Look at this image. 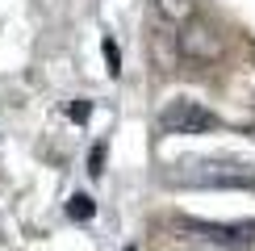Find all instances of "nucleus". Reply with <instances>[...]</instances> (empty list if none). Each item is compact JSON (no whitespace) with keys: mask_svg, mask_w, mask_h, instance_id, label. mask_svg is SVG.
<instances>
[{"mask_svg":"<svg viewBox=\"0 0 255 251\" xmlns=\"http://www.w3.org/2000/svg\"><path fill=\"white\" fill-rule=\"evenodd\" d=\"M163 180L172 188H255V163L193 155V159L172 163Z\"/></svg>","mask_w":255,"mask_h":251,"instance_id":"f257e3e1","label":"nucleus"},{"mask_svg":"<svg viewBox=\"0 0 255 251\" xmlns=\"http://www.w3.org/2000/svg\"><path fill=\"white\" fill-rule=\"evenodd\" d=\"M159 126H163V134H214L222 122L197 101H172L159 113Z\"/></svg>","mask_w":255,"mask_h":251,"instance_id":"7ed1b4c3","label":"nucleus"},{"mask_svg":"<svg viewBox=\"0 0 255 251\" xmlns=\"http://www.w3.org/2000/svg\"><path fill=\"white\" fill-rule=\"evenodd\" d=\"M92 214H97V201H92L88 193H76V197L67 201V218H76V222H88Z\"/></svg>","mask_w":255,"mask_h":251,"instance_id":"39448f33","label":"nucleus"},{"mask_svg":"<svg viewBox=\"0 0 255 251\" xmlns=\"http://www.w3.org/2000/svg\"><path fill=\"white\" fill-rule=\"evenodd\" d=\"M92 167H88V172L92 176H101V163H105V146H92V159H88Z\"/></svg>","mask_w":255,"mask_h":251,"instance_id":"6e6552de","label":"nucleus"},{"mask_svg":"<svg viewBox=\"0 0 255 251\" xmlns=\"http://www.w3.org/2000/svg\"><path fill=\"white\" fill-rule=\"evenodd\" d=\"M155 8H159V17H167L176 29H184L188 21H197V4L193 0H155Z\"/></svg>","mask_w":255,"mask_h":251,"instance_id":"20e7f679","label":"nucleus"},{"mask_svg":"<svg viewBox=\"0 0 255 251\" xmlns=\"http://www.w3.org/2000/svg\"><path fill=\"white\" fill-rule=\"evenodd\" d=\"M180 230H184V239H201V243L222 247V251H247V247H255V218H247V222H205V218H180Z\"/></svg>","mask_w":255,"mask_h":251,"instance_id":"f03ea898","label":"nucleus"},{"mask_svg":"<svg viewBox=\"0 0 255 251\" xmlns=\"http://www.w3.org/2000/svg\"><path fill=\"white\" fill-rule=\"evenodd\" d=\"M101 50H105V63H109V76H122V50H118V42L105 38Z\"/></svg>","mask_w":255,"mask_h":251,"instance_id":"423d86ee","label":"nucleus"},{"mask_svg":"<svg viewBox=\"0 0 255 251\" xmlns=\"http://www.w3.org/2000/svg\"><path fill=\"white\" fill-rule=\"evenodd\" d=\"M67 118H71V122H88V101H76V105L67 109Z\"/></svg>","mask_w":255,"mask_h":251,"instance_id":"0eeeda50","label":"nucleus"}]
</instances>
